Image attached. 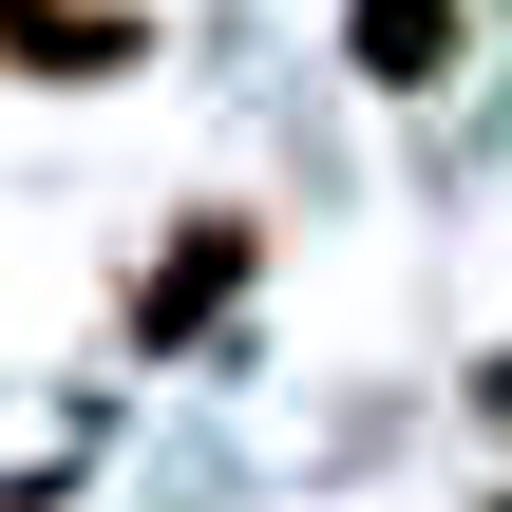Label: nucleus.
<instances>
[{
	"mask_svg": "<svg viewBox=\"0 0 512 512\" xmlns=\"http://www.w3.org/2000/svg\"><path fill=\"white\" fill-rule=\"evenodd\" d=\"M152 19L133 0H0V76H133Z\"/></svg>",
	"mask_w": 512,
	"mask_h": 512,
	"instance_id": "f257e3e1",
	"label": "nucleus"
},
{
	"mask_svg": "<svg viewBox=\"0 0 512 512\" xmlns=\"http://www.w3.org/2000/svg\"><path fill=\"white\" fill-rule=\"evenodd\" d=\"M342 38H361V76H380V95H418V76H456V57H475V0H342Z\"/></svg>",
	"mask_w": 512,
	"mask_h": 512,
	"instance_id": "f03ea898",
	"label": "nucleus"
},
{
	"mask_svg": "<svg viewBox=\"0 0 512 512\" xmlns=\"http://www.w3.org/2000/svg\"><path fill=\"white\" fill-rule=\"evenodd\" d=\"M228 285H247V228H228V209H209V228H190V247H171V285H133V323H209V304H228Z\"/></svg>",
	"mask_w": 512,
	"mask_h": 512,
	"instance_id": "7ed1b4c3",
	"label": "nucleus"
}]
</instances>
